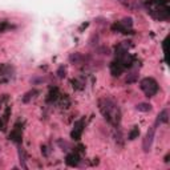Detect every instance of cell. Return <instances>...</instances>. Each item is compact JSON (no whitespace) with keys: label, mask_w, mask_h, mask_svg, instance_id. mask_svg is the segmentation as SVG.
Here are the masks:
<instances>
[{"label":"cell","mask_w":170,"mask_h":170,"mask_svg":"<svg viewBox=\"0 0 170 170\" xmlns=\"http://www.w3.org/2000/svg\"><path fill=\"white\" fill-rule=\"evenodd\" d=\"M135 109L140 110V112H150L151 110V105L150 104H146V103H141L135 106Z\"/></svg>","instance_id":"cell-14"},{"label":"cell","mask_w":170,"mask_h":170,"mask_svg":"<svg viewBox=\"0 0 170 170\" xmlns=\"http://www.w3.org/2000/svg\"><path fill=\"white\" fill-rule=\"evenodd\" d=\"M140 88L142 89V92L146 94V97H153L158 93V84L154 78L151 77H145L140 81Z\"/></svg>","instance_id":"cell-2"},{"label":"cell","mask_w":170,"mask_h":170,"mask_svg":"<svg viewBox=\"0 0 170 170\" xmlns=\"http://www.w3.org/2000/svg\"><path fill=\"white\" fill-rule=\"evenodd\" d=\"M84 60H85V57L81 53H78V52H75V53H72L69 56V61H71V63H73V64H80V63H82Z\"/></svg>","instance_id":"cell-11"},{"label":"cell","mask_w":170,"mask_h":170,"mask_svg":"<svg viewBox=\"0 0 170 170\" xmlns=\"http://www.w3.org/2000/svg\"><path fill=\"white\" fill-rule=\"evenodd\" d=\"M121 4H124L125 7H130V3H129V0H118Z\"/></svg>","instance_id":"cell-20"},{"label":"cell","mask_w":170,"mask_h":170,"mask_svg":"<svg viewBox=\"0 0 170 170\" xmlns=\"http://www.w3.org/2000/svg\"><path fill=\"white\" fill-rule=\"evenodd\" d=\"M124 69H125V68L122 66V64H121L118 60H114V61H113V63L110 64V72H112L113 76H120L121 73L124 72Z\"/></svg>","instance_id":"cell-6"},{"label":"cell","mask_w":170,"mask_h":170,"mask_svg":"<svg viewBox=\"0 0 170 170\" xmlns=\"http://www.w3.org/2000/svg\"><path fill=\"white\" fill-rule=\"evenodd\" d=\"M57 100H60V106L68 108V106H69V104H71V101H69V97H68L66 94H60Z\"/></svg>","instance_id":"cell-12"},{"label":"cell","mask_w":170,"mask_h":170,"mask_svg":"<svg viewBox=\"0 0 170 170\" xmlns=\"http://www.w3.org/2000/svg\"><path fill=\"white\" fill-rule=\"evenodd\" d=\"M169 157H170V156L166 154V157H165V162H169Z\"/></svg>","instance_id":"cell-22"},{"label":"cell","mask_w":170,"mask_h":170,"mask_svg":"<svg viewBox=\"0 0 170 170\" xmlns=\"http://www.w3.org/2000/svg\"><path fill=\"white\" fill-rule=\"evenodd\" d=\"M65 163L68 166H78V163H80V156L77 154V153H71V154H68L66 158H65Z\"/></svg>","instance_id":"cell-5"},{"label":"cell","mask_w":170,"mask_h":170,"mask_svg":"<svg viewBox=\"0 0 170 170\" xmlns=\"http://www.w3.org/2000/svg\"><path fill=\"white\" fill-rule=\"evenodd\" d=\"M8 28H11V25L8 24L7 21H2V23H0V32H4L5 29H8Z\"/></svg>","instance_id":"cell-18"},{"label":"cell","mask_w":170,"mask_h":170,"mask_svg":"<svg viewBox=\"0 0 170 170\" xmlns=\"http://www.w3.org/2000/svg\"><path fill=\"white\" fill-rule=\"evenodd\" d=\"M82 130H84V121L80 120L75 124V129L72 130L71 133V137L73 140H80L81 138V134H82Z\"/></svg>","instance_id":"cell-4"},{"label":"cell","mask_w":170,"mask_h":170,"mask_svg":"<svg viewBox=\"0 0 170 170\" xmlns=\"http://www.w3.org/2000/svg\"><path fill=\"white\" fill-rule=\"evenodd\" d=\"M36 93H37L36 90H32V92H28V93L24 96V97H23V101H24V103H28V101L31 100V97H33V94H36Z\"/></svg>","instance_id":"cell-17"},{"label":"cell","mask_w":170,"mask_h":170,"mask_svg":"<svg viewBox=\"0 0 170 170\" xmlns=\"http://www.w3.org/2000/svg\"><path fill=\"white\" fill-rule=\"evenodd\" d=\"M87 27H88V23H85V24H82V25H81V28H80V31H81V29H84V28H87Z\"/></svg>","instance_id":"cell-21"},{"label":"cell","mask_w":170,"mask_h":170,"mask_svg":"<svg viewBox=\"0 0 170 170\" xmlns=\"http://www.w3.org/2000/svg\"><path fill=\"white\" fill-rule=\"evenodd\" d=\"M156 129H157V126H156V125H153V126L148 130V133H146L145 138H144V141H142V149H144V151H145V153H148V151L151 149L153 140H154Z\"/></svg>","instance_id":"cell-3"},{"label":"cell","mask_w":170,"mask_h":170,"mask_svg":"<svg viewBox=\"0 0 170 170\" xmlns=\"http://www.w3.org/2000/svg\"><path fill=\"white\" fill-rule=\"evenodd\" d=\"M98 108L108 122L112 124L113 126H118L120 120H121V112H120V108L117 106V104H114L109 98H101L98 101Z\"/></svg>","instance_id":"cell-1"},{"label":"cell","mask_w":170,"mask_h":170,"mask_svg":"<svg viewBox=\"0 0 170 170\" xmlns=\"http://www.w3.org/2000/svg\"><path fill=\"white\" fill-rule=\"evenodd\" d=\"M112 29L114 31V32H121V33H132V31H130L129 28H126L125 25L121 24V21L114 23V24L112 25Z\"/></svg>","instance_id":"cell-9"},{"label":"cell","mask_w":170,"mask_h":170,"mask_svg":"<svg viewBox=\"0 0 170 170\" xmlns=\"http://www.w3.org/2000/svg\"><path fill=\"white\" fill-rule=\"evenodd\" d=\"M9 140H12L16 144L21 142V129L19 128V125H15V128L12 129V132L9 133Z\"/></svg>","instance_id":"cell-7"},{"label":"cell","mask_w":170,"mask_h":170,"mask_svg":"<svg viewBox=\"0 0 170 170\" xmlns=\"http://www.w3.org/2000/svg\"><path fill=\"white\" fill-rule=\"evenodd\" d=\"M138 135H140V129H138V126H134L132 130H130L128 138H129V140H134V138H137Z\"/></svg>","instance_id":"cell-15"},{"label":"cell","mask_w":170,"mask_h":170,"mask_svg":"<svg viewBox=\"0 0 170 170\" xmlns=\"http://www.w3.org/2000/svg\"><path fill=\"white\" fill-rule=\"evenodd\" d=\"M59 89L57 88H50L49 93H48V97H47V103H55V101H57L59 98Z\"/></svg>","instance_id":"cell-10"},{"label":"cell","mask_w":170,"mask_h":170,"mask_svg":"<svg viewBox=\"0 0 170 170\" xmlns=\"http://www.w3.org/2000/svg\"><path fill=\"white\" fill-rule=\"evenodd\" d=\"M121 24L122 25H125L126 28H132V25H133V20H132V18H125V19H122L121 20Z\"/></svg>","instance_id":"cell-16"},{"label":"cell","mask_w":170,"mask_h":170,"mask_svg":"<svg viewBox=\"0 0 170 170\" xmlns=\"http://www.w3.org/2000/svg\"><path fill=\"white\" fill-rule=\"evenodd\" d=\"M57 76H59L60 78H63V77L65 76V68H64V65L59 66V69H57Z\"/></svg>","instance_id":"cell-19"},{"label":"cell","mask_w":170,"mask_h":170,"mask_svg":"<svg viewBox=\"0 0 170 170\" xmlns=\"http://www.w3.org/2000/svg\"><path fill=\"white\" fill-rule=\"evenodd\" d=\"M19 158H20V163H21V166L24 167V169H27V163H25V161H27V156H25V151H24V149H19Z\"/></svg>","instance_id":"cell-13"},{"label":"cell","mask_w":170,"mask_h":170,"mask_svg":"<svg viewBox=\"0 0 170 170\" xmlns=\"http://www.w3.org/2000/svg\"><path fill=\"white\" fill-rule=\"evenodd\" d=\"M167 122H169V110L167 109H163L160 114L157 116V120H156L154 125L158 126L160 124H167Z\"/></svg>","instance_id":"cell-8"}]
</instances>
